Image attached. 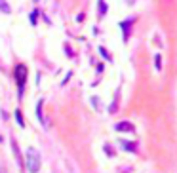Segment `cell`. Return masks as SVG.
Here are the masks:
<instances>
[{
  "label": "cell",
  "instance_id": "cell-12",
  "mask_svg": "<svg viewBox=\"0 0 177 173\" xmlns=\"http://www.w3.org/2000/svg\"><path fill=\"white\" fill-rule=\"evenodd\" d=\"M99 53H101V55H103L107 61H110V55H109V51H107L105 48H99Z\"/></svg>",
  "mask_w": 177,
  "mask_h": 173
},
{
  "label": "cell",
  "instance_id": "cell-6",
  "mask_svg": "<svg viewBox=\"0 0 177 173\" xmlns=\"http://www.w3.org/2000/svg\"><path fill=\"white\" fill-rule=\"evenodd\" d=\"M120 145H122V148H126L128 152H135V150H137V145H135V143L124 141V139H120Z\"/></svg>",
  "mask_w": 177,
  "mask_h": 173
},
{
  "label": "cell",
  "instance_id": "cell-9",
  "mask_svg": "<svg viewBox=\"0 0 177 173\" xmlns=\"http://www.w3.org/2000/svg\"><path fill=\"white\" fill-rule=\"evenodd\" d=\"M0 12L2 14H12V6H10L6 0H0Z\"/></svg>",
  "mask_w": 177,
  "mask_h": 173
},
{
  "label": "cell",
  "instance_id": "cell-8",
  "mask_svg": "<svg viewBox=\"0 0 177 173\" xmlns=\"http://www.w3.org/2000/svg\"><path fill=\"white\" fill-rule=\"evenodd\" d=\"M38 17H40V12H38V10H32V12H31V15H29L31 25H36V23H38Z\"/></svg>",
  "mask_w": 177,
  "mask_h": 173
},
{
  "label": "cell",
  "instance_id": "cell-7",
  "mask_svg": "<svg viewBox=\"0 0 177 173\" xmlns=\"http://www.w3.org/2000/svg\"><path fill=\"white\" fill-rule=\"evenodd\" d=\"M97 8H99V17H105V14H107V4H105V0H97Z\"/></svg>",
  "mask_w": 177,
  "mask_h": 173
},
{
  "label": "cell",
  "instance_id": "cell-3",
  "mask_svg": "<svg viewBox=\"0 0 177 173\" xmlns=\"http://www.w3.org/2000/svg\"><path fill=\"white\" fill-rule=\"evenodd\" d=\"M42 107H44V99H40L38 103H36V116H38V122L46 127L48 124H46V118H44V112H42Z\"/></svg>",
  "mask_w": 177,
  "mask_h": 173
},
{
  "label": "cell",
  "instance_id": "cell-11",
  "mask_svg": "<svg viewBox=\"0 0 177 173\" xmlns=\"http://www.w3.org/2000/svg\"><path fill=\"white\" fill-rule=\"evenodd\" d=\"M154 67H156L158 70L162 69V57L160 55H154Z\"/></svg>",
  "mask_w": 177,
  "mask_h": 173
},
{
  "label": "cell",
  "instance_id": "cell-5",
  "mask_svg": "<svg viewBox=\"0 0 177 173\" xmlns=\"http://www.w3.org/2000/svg\"><path fill=\"white\" fill-rule=\"evenodd\" d=\"M134 21H135V19H128V21H122V23H120V29L124 30V40H128V36H130V27L134 25Z\"/></svg>",
  "mask_w": 177,
  "mask_h": 173
},
{
  "label": "cell",
  "instance_id": "cell-2",
  "mask_svg": "<svg viewBox=\"0 0 177 173\" xmlns=\"http://www.w3.org/2000/svg\"><path fill=\"white\" fill-rule=\"evenodd\" d=\"M15 80H17L19 97H21L23 95V90H25V80H27V67L25 65H17L15 67Z\"/></svg>",
  "mask_w": 177,
  "mask_h": 173
},
{
  "label": "cell",
  "instance_id": "cell-13",
  "mask_svg": "<svg viewBox=\"0 0 177 173\" xmlns=\"http://www.w3.org/2000/svg\"><path fill=\"white\" fill-rule=\"evenodd\" d=\"M0 143H2V137H0Z\"/></svg>",
  "mask_w": 177,
  "mask_h": 173
},
{
  "label": "cell",
  "instance_id": "cell-15",
  "mask_svg": "<svg viewBox=\"0 0 177 173\" xmlns=\"http://www.w3.org/2000/svg\"><path fill=\"white\" fill-rule=\"evenodd\" d=\"M35 2H36V0H35Z\"/></svg>",
  "mask_w": 177,
  "mask_h": 173
},
{
  "label": "cell",
  "instance_id": "cell-14",
  "mask_svg": "<svg viewBox=\"0 0 177 173\" xmlns=\"http://www.w3.org/2000/svg\"><path fill=\"white\" fill-rule=\"evenodd\" d=\"M0 173H4V171H0Z\"/></svg>",
  "mask_w": 177,
  "mask_h": 173
},
{
  "label": "cell",
  "instance_id": "cell-1",
  "mask_svg": "<svg viewBox=\"0 0 177 173\" xmlns=\"http://www.w3.org/2000/svg\"><path fill=\"white\" fill-rule=\"evenodd\" d=\"M27 169L31 173H38L40 171V154L35 148H27Z\"/></svg>",
  "mask_w": 177,
  "mask_h": 173
},
{
  "label": "cell",
  "instance_id": "cell-4",
  "mask_svg": "<svg viewBox=\"0 0 177 173\" xmlns=\"http://www.w3.org/2000/svg\"><path fill=\"white\" fill-rule=\"evenodd\" d=\"M114 129H116V131H135V127L134 126H131L130 122H118L116 126H114Z\"/></svg>",
  "mask_w": 177,
  "mask_h": 173
},
{
  "label": "cell",
  "instance_id": "cell-10",
  "mask_svg": "<svg viewBox=\"0 0 177 173\" xmlns=\"http://www.w3.org/2000/svg\"><path fill=\"white\" fill-rule=\"evenodd\" d=\"M15 120H17V124H19L21 127L25 126V122H23V114H21V111H19V109L15 111Z\"/></svg>",
  "mask_w": 177,
  "mask_h": 173
}]
</instances>
